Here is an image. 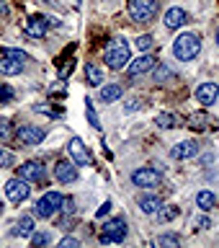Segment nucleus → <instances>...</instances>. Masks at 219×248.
Instances as JSON below:
<instances>
[{"mask_svg":"<svg viewBox=\"0 0 219 248\" xmlns=\"http://www.w3.org/2000/svg\"><path fill=\"white\" fill-rule=\"evenodd\" d=\"M103 62L111 70H124L129 65V44L127 39H111V44L103 52Z\"/></svg>","mask_w":219,"mask_h":248,"instance_id":"obj_1","label":"nucleus"},{"mask_svg":"<svg viewBox=\"0 0 219 248\" xmlns=\"http://www.w3.org/2000/svg\"><path fill=\"white\" fill-rule=\"evenodd\" d=\"M199 52H201V39L196 34H181L173 42V54L183 62L199 57Z\"/></svg>","mask_w":219,"mask_h":248,"instance_id":"obj_2","label":"nucleus"},{"mask_svg":"<svg viewBox=\"0 0 219 248\" xmlns=\"http://www.w3.org/2000/svg\"><path fill=\"white\" fill-rule=\"evenodd\" d=\"M160 11L158 0H129V16L134 23H150Z\"/></svg>","mask_w":219,"mask_h":248,"instance_id":"obj_3","label":"nucleus"},{"mask_svg":"<svg viewBox=\"0 0 219 248\" xmlns=\"http://www.w3.org/2000/svg\"><path fill=\"white\" fill-rule=\"evenodd\" d=\"M124 238H127V220L124 217H114V220L103 222L101 243H121Z\"/></svg>","mask_w":219,"mask_h":248,"instance_id":"obj_4","label":"nucleus"},{"mask_svg":"<svg viewBox=\"0 0 219 248\" xmlns=\"http://www.w3.org/2000/svg\"><path fill=\"white\" fill-rule=\"evenodd\" d=\"M59 204H62V194H57V191H46L44 197L34 204V215L42 217V220H46V217H52L54 212H57Z\"/></svg>","mask_w":219,"mask_h":248,"instance_id":"obj_5","label":"nucleus"},{"mask_svg":"<svg viewBox=\"0 0 219 248\" xmlns=\"http://www.w3.org/2000/svg\"><path fill=\"white\" fill-rule=\"evenodd\" d=\"M131 184L139 186V189H155V186L162 184V173L158 168H139L131 173Z\"/></svg>","mask_w":219,"mask_h":248,"instance_id":"obj_6","label":"nucleus"},{"mask_svg":"<svg viewBox=\"0 0 219 248\" xmlns=\"http://www.w3.org/2000/svg\"><path fill=\"white\" fill-rule=\"evenodd\" d=\"M26 184H29V181H23L21 176H15V178H11V181L5 184V194H8V199H11L13 204H21V202L29 199L31 186H26Z\"/></svg>","mask_w":219,"mask_h":248,"instance_id":"obj_7","label":"nucleus"},{"mask_svg":"<svg viewBox=\"0 0 219 248\" xmlns=\"http://www.w3.org/2000/svg\"><path fill=\"white\" fill-rule=\"evenodd\" d=\"M18 176L23 181L44 184L46 181V168H44V163H39V160H29V163H23V166H18Z\"/></svg>","mask_w":219,"mask_h":248,"instance_id":"obj_8","label":"nucleus"},{"mask_svg":"<svg viewBox=\"0 0 219 248\" xmlns=\"http://www.w3.org/2000/svg\"><path fill=\"white\" fill-rule=\"evenodd\" d=\"M67 150H70V155H73L75 166H93V155H90L88 147L83 145L80 137H73V140H70Z\"/></svg>","mask_w":219,"mask_h":248,"instance_id":"obj_9","label":"nucleus"},{"mask_svg":"<svg viewBox=\"0 0 219 248\" xmlns=\"http://www.w3.org/2000/svg\"><path fill=\"white\" fill-rule=\"evenodd\" d=\"M15 137H18L23 145H42L44 137H46V132L42 127H34V124H23V127L15 132Z\"/></svg>","mask_w":219,"mask_h":248,"instance_id":"obj_10","label":"nucleus"},{"mask_svg":"<svg viewBox=\"0 0 219 248\" xmlns=\"http://www.w3.org/2000/svg\"><path fill=\"white\" fill-rule=\"evenodd\" d=\"M54 178H57L59 184H75L77 181L75 160H57V166H54Z\"/></svg>","mask_w":219,"mask_h":248,"instance_id":"obj_11","label":"nucleus"},{"mask_svg":"<svg viewBox=\"0 0 219 248\" xmlns=\"http://www.w3.org/2000/svg\"><path fill=\"white\" fill-rule=\"evenodd\" d=\"M152 67H155V57H152V54H142V57H137V60H129L127 75L129 78H139V75L150 73Z\"/></svg>","mask_w":219,"mask_h":248,"instance_id":"obj_12","label":"nucleus"},{"mask_svg":"<svg viewBox=\"0 0 219 248\" xmlns=\"http://www.w3.org/2000/svg\"><path fill=\"white\" fill-rule=\"evenodd\" d=\"M49 18H46V16H31V18L26 21V34L29 36H36V39H42L44 34H46V31H49Z\"/></svg>","mask_w":219,"mask_h":248,"instance_id":"obj_13","label":"nucleus"},{"mask_svg":"<svg viewBox=\"0 0 219 248\" xmlns=\"http://www.w3.org/2000/svg\"><path fill=\"white\" fill-rule=\"evenodd\" d=\"M196 153H199V142H196V140H183V142H178L173 150H170V158L186 160V158H193Z\"/></svg>","mask_w":219,"mask_h":248,"instance_id":"obj_14","label":"nucleus"},{"mask_svg":"<svg viewBox=\"0 0 219 248\" xmlns=\"http://www.w3.org/2000/svg\"><path fill=\"white\" fill-rule=\"evenodd\" d=\"M217 98H219V85L217 83H201L196 88V101H199V104L212 106Z\"/></svg>","mask_w":219,"mask_h":248,"instance_id":"obj_15","label":"nucleus"},{"mask_svg":"<svg viewBox=\"0 0 219 248\" xmlns=\"http://www.w3.org/2000/svg\"><path fill=\"white\" fill-rule=\"evenodd\" d=\"M186 127H191L193 132H204L206 127H212V116L206 111H193V114H189V119H186Z\"/></svg>","mask_w":219,"mask_h":248,"instance_id":"obj_16","label":"nucleus"},{"mask_svg":"<svg viewBox=\"0 0 219 248\" xmlns=\"http://www.w3.org/2000/svg\"><path fill=\"white\" fill-rule=\"evenodd\" d=\"M186 21H189V13L183 8H170L165 13V29H181Z\"/></svg>","mask_w":219,"mask_h":248,"instance_id":"obj_17","label":"nucleus"},{"mask_svg":"<svg viewBox=\"0 0 219 248\" xmlns=\"http://www.w3.org/2000/svg\"><path fill=\"white\" fill-rule=\"evenodd\" d=\"M124 96V88L119 83H106V85H101V101L103 104H114V101H119Z\"/></svg>","mask_w":219,"mask_h":248,"instance_id":"obj_18","label":"nucleus"},{"mask_svg":"<svg viewBox=\"0 0 219 248\" xmlns=\"http://www.w3.org/2000/svg\"><path fill=\"white\" fill-rule=\"evenodd\" d=\"M23 70V62L13 60V57H5V54H0V75H18Z\"/></svg>","mask_w":219,"mask_h":248,"instance_id":"obj_19","label":"nucleus"},{"mask_svg":"<svg viewBox=\"0 0 219 248\" xmlns=\"http://www.w3.org/2000/svg\"><path fill=\"white\" fill-rule=\"evenodd\" d=\"M137 204L145 215H152V212H158V207H160V197H155V194H142V197L137 199Z\"/></svg>","mask_w":219,"mask_h":248,"instance_id":"obj_20","label":"nucleus"},{"mask_svg":"<svg viewBox=\"0 0 219 248\" xmlns=\"http://www.w3.org/2000/svg\"><path fill=\"white\" fill-rule=\"evenodd\" d=\"M83 70H85V80H88V85H103V70H101L96 62H88Z\"/></svg>","mask_w":219,"mask_h":248,"instance_id":"obj_21","label":"nucleus"},{"mask_svg":"<svg viewBox=\"0 0 219 248\" xmlns=\"http://www.w3.org/2000/svg\"><path fill=\"white\" fill-rule=\"evenodd\" d=\"M155 124H158V127H162V129H173V127H181V119H178L175 114L165 111V114H158Z\"/></svg>","mask_w":219,"mask_h":248,"instance_id":"obj_22","label":"nucleus"},{"mask_svg":"<svg viewBox=\"0 0 219 248\" xmlns=\"http://www.w3.org/2000/svg\"><path fill=\"white\" fill-rule=\"evenodd\" d=\"M196 204H199L201 212H209V209L217 204V197H214L212 191H199V194H196Z\"/></svg>","mask_w":219,"mask_h":248,"instance_id":"obj_23","label":"nucleus"},{"mask_svg":"<svg viewBox=\"0 0 219 248\" xmlns=\"http://www.w3.org/2000/svg\"><path fill=\"white\" fill-rule=\"evenodd\" d=\"M31 232H34V220H31V217H21L18 220V225H15V230H13V235H31Z\"/></svg>","mask_w":219,"mask_h":248,"instance_id":"obj_24","label":"nucleus"},{"mask_svg":"<svg viewBox=\"0 0 219 248\" xmlns=\"http://www.w3.org/2000/svg\"><path fill=\"white\" fill-rule=\"evenodd\" d=\"M178 215H181V209H178L175 204H170V207H162L160 212H158V217H160V222H170V220H175Z\"/></svg>","mask_w":219,"mask_h":248,"instance_id":"obj_25","label":"nucleus"},{"mask_svg":"<svg viewBox=\"0 0 219 248\" xmlns=\"http://www.w3.org/2000/svg\"><path fill=\"white\" fill-rule=\"evenodd\" d=\"M85 116H88V122L93 124V127H101V122H98V114H96V108H93V101L88 98V101H85Z\"/></svg>","mask_w":219,"mask_h":248,"instance_id":"obj_26","label":"nucleus"},{"mask_svg":"<svg viewBox=\"0 0 219 248\" xmlns=\"http://www.w3.org/2000/svg\"><path fill=\"white\" fill-rule=\"evenodd\" d=\"M11 166H15V155L0 147V168H11Z\"/></svg>","mask_w":219,"mask_h":248,"instance_id":"obj_27","label":"nucleus"},{"mask_svg":"<svg viewBox=\"0 0 219 248\" xmlns=\"http://www.w3.org/2000/svg\"><path fill=\"white\" fill-rule=\"evenodd\" d=\"M160 246H181V235H173V232H165V235L158 238Z\"/></svg>","mask_w":219,"mask_h":248,"instance_id":"obj_28","label":"nucleus"},{"mask_svg":"<svg viewBox=\"0 0 219 248\" xmlns=\"http://www.w3.org/2000/svg\"><path fill=\"white\" fill-rule=\"evenodd\" d=\"M0 54H5V57H13L18 62H29V54L21 52V49H0Z\"/></svg>","mask_w":219,"mask_h":248,"instance_id":"obj_29","label":"nucleus"},{"mask_svg":"<svg viewBox=\"0 0 219 248\" xmlns=\"http://www.w3.org/2000/svg\"><path fill=\"white\" fill-rule=\"evenodd\" d=\"M49 232H31V243H34V246H46V243H49Z\"/></svg>","mask_w":219,"mask_h":248,"instance_id":"obj_30","label":"nucleus"},{"mask_svg":"<svg viewBox=\"0 0 219 248\" xmlns=\"http://www.w3.org/2000/svg\"><path fill=\"white\" fill-rule=\"evenodd\" d=\"M11 101H13V88L0 85V104H11Z\"/></svg>","mask_w":219,"mask_h":248,"instance_id":"obj_31","label":"nucleus"},{"mask_svg":"<svg viewBox=\"0 0 219 248\" xmlns=\"http://www.w3.org/2000/svg\"><path fill=\"white\" fill-rule=\"evenodd\" d=\"M59 209H62L65 215H73V212H75V202H73V197H65V199H62Z\"/></svg>","mask_w":219,"mask_h":248,"instance_id":"obj_32","label":"nucleus"},{"mask_svg":"<svg viewBox=\"0 0 219 248\" xmlns=\"http://www.w3.org/2000/svg\"><path fill=\"white\" fill-rule=\"evenodd\" d=\"M134 44H137V49L147 52V49H150V46H152V36H147V34H145V36H139V39H137Z\"/></svg>","mask_w":219,"mask_h":248,"instance_id":"obj_33","label":"nucleus"},{"mask_svg":"<svg viewBox=\"0 0 219 248\" xmlns=\"http://www.w3.org/2000/svg\"><path fill=\"white\" fill-rule=\"evenodd\" d=\"M168 75H170V70H168L165 65H160L158 70H155V80H158V83H160V80H165Z\"/></svg>","mask_w":219,"mask_h":248,"instance_id":"obj_34","label":"nucleus"},{"mask_svg":"<svg viewBox=\"0 0 219 248\" xmlns=\"http://www.w3.org/2000/svg\"><path fill=\"white\" fill-rule=\"evenodd\" d=\"M59 246H65V248H77V246H80V240H77V238H62Z\"/></svg>","mask_w":219,"mask_h":248,"instance_id":"obj_35","label":"nucleus"},{"mask_svg":"<svg viewBox=\"0 0 219 248\" xmlns=\"http://www.w3.org/2000/svg\"><path fill=\"white\" fill-rule=\"evenodd\" d=\"M196 228H199V230H209V228H212V220H209V217H199V220H196Z\"/></svg>","mask_w":219,"mask_h":248,"instance_id":"obj_36","label":"nucleus"},{"mask_svg":"<svg viewBox=\"0 0 219 248\" xmlns=\"http://www.w3.org/2000/svg\"><path fill=\"white\" fill-rule=\"evenodd\" d=\"M0 137H3V140L11 137V124H8V122H0Z\"/></svg>","mask_w":219,"mask_h":248,"instance_id":"obj_37","label":"nucleus"},{"mask_svg":"<svg viewBox=\"0 0 219 248\" xmlns=\"http://www.w3.org/2000/svg\"><path fill=\"white\" fill-rule=\"evenodd\" d=\"M108 212H111V202H106V204H103V207H101L98 212H96V217H106Z\"/></svg>","mask_w":219,"mask_h":248,"instance_id":"obj_38","label":"nucleus"},{"mask_svg":"<svg viewBox=\"0 0 219 248\" xmlns=\"http://www.w3.org/2000/svg\"><path fill=\"white\" fill-rule=\"evenodd\" d=\"M139 106H142V101H139V98H134V101H131V104L127 106V111H134V108H139Z\"/></svg>","mask_w":219,"mask_h":248,"instance_id":"obj_39","label":"nucleus"},{"mask_svg":"<svg viewBox=\"0 0 219 248\" xmlns=\"http://www.w3.org/2000/svg\"><path fill=\"white\" fill-rule=\"evenodd\" d=\"M0 13H3V16H8V13H11V8H8V3H5V0H0Z\"/></svg>","mask_w":219,"mask_h":248,"instance_id":"obj_40","label":"nucleus"},{"mask_svg":"<svg viewBox=\"0 0 219 248\" xmlns=\"http://www.w3.org/2000/svg\"><path fill=\"white\" fill-rule=\"evenodd\" d=\"M217 44H219V29H217Z\"/></svg>","mask_w":219,"mask_h":248,"instance_id":"obj_41","label":"nucleus"}]
</instances>
